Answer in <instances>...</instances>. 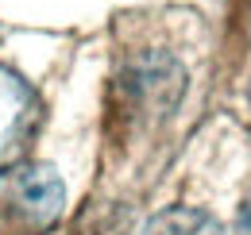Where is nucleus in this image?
<instances>
[{
    "instance_id": "7ed1b4c3",
    "label": "nucleus",
    "mask_w": 251,
    "mask_h": 235,
    "mask_svg": "<svg viewBox=\"0 0 251 235\" xmlns=\"http://www.w3.org/2000/svg\"><path fill=\"white\" fill-rule=\"evenodd\" d=\"M143 235H224V228L201 208H166L147 224Z\"/></svg>"
},
{
    "instance_id": "20e7f679",
    "label": "nucleus",
    "mask_w": 251,
    "mask_h": 235,
    "mask_svg": "<svg viewBox=\"0 0 251 235\" xmlns=\"http://www.w3.org/2000/svg\"><path fill=\"white\" fill-rule=\"evenodd\" d=\"M240 235H251V193L244 201V208H240Z\"/></svg>"
},
{
    "instance_id": "f03ea898",
    "label": "nucleus",
    "mask_w": 251,
    "mask_h": 235,
    "mask_svg": "<svg viewBox=\"0 0 251 235\" xmlns=\"http://www.w3.org/2000/svg\"><path fill=\"white\" fill-rule=\"evenodd\" d=\"M43 104L35 89L8 66H0V170L20 166L39 135Z\"/></svg>"
},
{
    "instance_id": "f257e3e1",
    "label": "nucleus",
    "mask_w": 251,
    "mask_h": 235,
    "mask_svg": "<svg viewBox=\"0 0 251 235\" xmlns=\"http://www.w3.org/2000/svg\"><path fill=\"white\" fill-rule=\"evenodd\" d=\"M66 205L62 177L50 166L20 162L0 170V235H47Z\"/></svg>"
}]
</instances>
